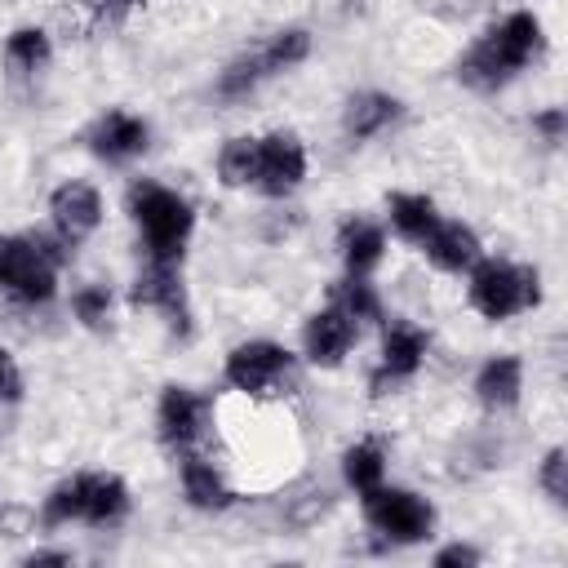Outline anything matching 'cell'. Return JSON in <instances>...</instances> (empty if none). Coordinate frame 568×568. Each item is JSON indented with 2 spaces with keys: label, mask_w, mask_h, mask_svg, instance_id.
<instances>
[{
  "label": "cell",
  "mask_w": 568,
  "mask_h": 568,
  "mask_svg": "<svg viewBox=\"0 0 568 568\" xmlns=\"http://www.w3.org/2000/svg\"><path fill=\"white\" fill-rule=\"evenodd\" d=\"M395 111H399L395 98H386V93H359V98H351L346 129H351V138H373L386 120H395Z\"/></svg>",
  "instance_id": "19"
},
{
  "label": "cell",
  "mask_w": 568,
  "mask_h": 568,
  "mask_svg": "<svg viewBox=\"0 0 568 568\" xmlns=\"http://www.w3.org/2000/svg\"><path fill=\"white\" fill-rule=\"evenodd\" d=\"M475 559H479V550H470V546H448V550H439V555H435V564H439V568H457V564L466 568V564H475Z\"/></svg>",
  "instance_id": "32"
},
{
  "label": "cell",
  "mask_w": 568,
  "mask_h": 568,
  "mask_svg": "<svg viewBox=\"0 0 568 568\" xmlns=\"http://www.w3.org/2000/svg\"><path fill=\"white\" fill-rule=\"evenodd\" d=\"M306 49H311V36L293 27V31H280V36L262 49V62H266V71H284V67L302 62V58H306Z\"/></svg>",
  "instance_id": "24"
},
{
  "label": "cell",
  "mask_w": 568,
  "mask_h": 568,
  "mask_svg": "<svg viewBox=\"0 0 568 568\" xmlns=\"http://www.w3.org/2000/svg\"><path fill=\"white\" fill-rule=\"evenodd\" d=\"M422 355H426V333H417V328H408V324H395V328L386 333L382 373L373 377V386H382L386 377H390V382H395V377H408V373L422 364Z\"/></svg>",
  "instance_id": "15"
},
{
  "label": "cell",
  "mask_w": 568,
  "mask_h": 568,
  "mask_svg": "<svg viewBox=\"0 0 568 568\" xmlns=\"http://www.w3.org/2000/svg\"><path fill=\"white\" fill-rule=\"evenodd\" d=\"M129 4H133V0H129Z\"/></svg>",
  "instance_id": "35"
},
{
  "label": "cell",
  "mask_w": 568,
  "mask_h": 568,
  "mask_svg": "<svg viewBox=\"0 0 568 568\" xmlns=\"http://www.w3.org/2000/svg\"><path fill=\"white\" fill-rule=\"evenodd\" d=\"M337 306H342L351 320H377V293H373L359 275L337 288Z\"/></svg>",
  "instance_id": "26"
},
{
  "label": "cell",
  "mask_w": 568,
  "mask_h": 568,
  "mask_svg": "<svg viewBox=\"0 0 568 568\" xmlns=\"http://www.w3.org/2000/svg\"><path fill=\"white\" fill-rule=\"evenodd\" d=\"M129 204H133V217L151 244V257L155 262H178L182 257V240L191 231V204L178 200L173 191L155 186V182H138L129 191Z\"/></svg>",
  "instance_id": "2"
},
{
  "label": "cell",
  "mask_w": 568,
  "mask_h": 568,
  "mask_svg": "<svg viewBox=\"0 0 568 568\" xmlns=\"http://www.w3.org/2000/svg\"><path fill=\"white\" fill-rule=\"evenodd\" d=\"M364 515L377 532L395 537V541H422L430 532V506L404 488H368L364 493Z\"/></svg>",
  "instance_id": "4"
},
{
  "label": "cell",
  "mask_w": 568,
  "mask_h": 568,
  "mask_svg": "<svg viewBox=\"0 0 568 568\" xmlns=\"http://www.w3.org/2000/svg\"><path fill=\"white\" fill-rule=\"evenodd\" d=\"M106 311H111V293H106V288H80V293H75V315H80L89 328L106 324Z\"/></svg>",
  "instance_id": "29"
},
{
  "label": "cell",
  "mask_w": 568,
  "mask_h": 568,
  "mask_svg": "<svg viewBox=\"0 0 568 568\" xmlns=\"http://www.w3.org/2000/svg\"><path fill=\"white\" fill-rule=\"evenodd\" d=\"M31 244H36V253H40L49 266H62V262H67V244H71V240H67V235H62V240H53V235H31Z\"/></svg>",
  "instance_id": "31"
},
{
  "label": "cell",
  "mask_w": 568,
  "mask_h": 568,
  "mask_svg": "<svg viewBox=\"0 0 568 568\" xmlns=\"http://www.w3.org/2000/svg\"><path fill=\"white\" fill-rule=\"evenodd\" d=\"M382 231L373 226V222H346L342 226V253H346V266H351V275H364V271H373L377 262H382Z\"/></svg>",
  "instance_id": "17"
},
{
  "label": "cell",
  "mask_w": 568,
  "mask_h": 568,
  "mask_svg": "<svg viewBox=\"0 0 568 568\" xmlns=\"http://www.w3.org/2000/svg\"><path fill=\"white\" fill-rule=\"evenodd\" d=\"M27 564H31V568H36V564H71V555H62V550H44V555H31Z\"/></svg>",
  "instance_id": "34"
},
{
  "label": "cell",
  "mask_w": 568,
  "mask_h": 568,
  "mask_svg": "<svg viewBox=\"0 0 568 568\" xmlns=\"http://www.w3.org/2000/svg\"><path fill=\"white\" fill-rule=\"evenodd\" d=\"M18 395H22V373L9 359V351L0 346V399H18Z\"/></svg>",
  "instance_id": "30"
},
{
  "label": "cell",
  "mask_w": 568,
  "mask_h": 568,
  "mask_svg": "<svg viewBox=\"0 0 568 568\" xmlns=\"http://www.w3.org/2000/svg\"><path fill=\"white\" fill-rule=\"evenodd\" d=\"M262 75H271L266 71V62H262V53H253V58H240V62H231L226 71H222V80H217V93L222 98H240V93H248Z\"/></svg>",
  "instance_id": "25"
},
{
  "label": "cell",
  "mask_w": 568,
  "mask_h": 568,
  "mask_svg": "<svg viewBox=\"0 0 568 568\" xmlns=\"http://www.w3.org/2000/svg\"><path fill=\"white\" fill-rule=\"evenodd\" d=\"M217 173L226 186H244L257 178V138H231L217 155Z\"/></svg>",
  "instance_id": "21"
},
{
  "label": "cell",
  "mask_w": 568,
  "mask_h": 568,
  "mask_svg": "<svg viewBox=\"0 0 568 568\" xmlns=\"http://www.w3.org/2000/svg\"><path fill=\"white\" fill-rule=\"evenodd\" d=\"M4 53H9L13 67L36 71V67L49 62V40H44V31H36V27H22V31L9 36V49H4Z\"/></svg>",
  "instance_id": "23"
},
{
  "label": "cell",
  "mask_w": 568,
  "mask_h": 568,
  "mask_svg": "<svg viewBox=\"0 0 568 568\" xmlns=\"http://www.w3.org/2000/svg\"><path fill=\"white\" fill-rule=\"evenodd\" d=\"M67 519H80V479L62 484V488L44 501V524H67Z\"/></svg>",
  "instance_id": "27"
},
{
  "label": "cell",
  "mask_w": 568,
  "mask_h": 568,
  "mask_svg": "<svg viewBox=\"0 0 568 568\" xmlns=\"http://www.w3.org/2000/svg\"><path fill=\"white\" fill-rule=\"evenodd\" d=\"M284 368H288V351L275 346V342H248V346H235L231 359H226V377H231V386H235V390H248V395L266 390Z\"/></svg>",
  "instance_id": "7"
},
{
  "label": "cell",
  "mask_w": 568,
  "mask_h": 568,
  "mask_svg": "<svg viewBox=\"0 0 568 568\" xmlns=\"http://www.w3.org/2000/svg\"><path fill=\"white\" fill-rule=\"evenodd\" d=\"M541 49V22L532 13H510L501 27H493L470 58L462 62V80L475 89H497L510 71H519Z\"/></svg>",
  "instance_id": "1"
},
{
  "label": "cell",
  "mask_w": 568,
  "mask_h": 568,
  "mask_svg": "<svg viewBox=\"0 0 568 568\" xmlns=\"http://www.w3.org/2000/svg\"><path fill=\"white\" fill-rule=\"evenodd\" d=\"M475 390H479V399H484L488 408H510V404L519 399V359H515V355L488 359V364L479 368V377H475Z\"/></svg>",
  "instance_id": "16"
},
{
  "label": "cell",
  "mask_w": 568,
  "mask_h": 568,
  "mask_svg": "<svg viewBox=\"0 0 568 568\" xmlns=\"http://www.w3.org/2000/svg\"><path fill=\"white\" fill-rule=\"evenodd\" d=\"M133 302H138V306H160V311L173 315L178 328H186V302H182V284H178L173 262H155V257H151V266H146V271L138 275V284H133Z\"/></svg>",
  "instance_id": "9"
},
{
  "label": "cell",
  "mask_w": 568,
  "mask_h": 568,
  "mask_svg": "<svg viewBox=\"0 0 568 568\" xmlns=\"http://www.w3.org/2000/svg\"><path fill=\"white\" fill-rule=\"evenodd\" d=\"M346 484L359 488V493L382 484V448L377 444H355L346 453Z\"/></svg>",
  "instance_id": "22"
},
{
  "label": "cell",
  "mask_w": 568,
  "mask_h": 568,
  "mask_svg": "<svg viewBox=\"0 0 568 568\" xmlns=\"http://www.w3.org/2000/svg\"><path fill=\"white\" fill-rule=\"evenodd\" d=\"M390 222H395V231L404 235V240H426L430 231H435V222H439V213H435V204L426 200V195H395L390 200Z\"/></svg>",
  "instance_id": "18"
},
{
  "label": "cell",
  "mask_w": 568,
  "mask_h": 568,
  "mask_svg": "<svg viewBox=\"0 0 568 568\" xmlns=\"http://www.w3.org/2000/svg\"><path fill=\"white\" fill-rule=\"evenodd\" d=\"M541 288H537V271L528 266H510V262H484L470 275V302L479 315L488 320H506L524 306H537Z\"/></svg>",
  "instance_id": "3"
},
{
  "label": "cell",
  "mask_w": 568,
  "mask_h": 568,
  "mask_svg": "<svg viewBox=\"0 0 568 568\" xmlns=\"http://www.w3.org/2000/svg\"><path fill=\"white\" fill-rule=\"evenodd\" d=\"M422 244H426L430 262L444 266V271H462V266H470V262L479 257V240H475V231L462 226V222H435V231H430Z\"/></svg>",
  "instance_id": "14"
},
{
  "label": "cell",
  "mask_w": 568,
  "mask_h": 568,
  "mask_svg": "<svg viewBox=\"0 0 568 568\" xmlns=\"http://www.w3.org/2000/svg\"><path fill=\"white\" fill-rule=\"evenodd\" d=\"M200 422H204V399L182 390V386H169L160 399V435L173 448H186L200 435Z\"/></svg>",
  "instance_id": "11"
},
{
  "label": "cell",
  "mask_w": 568,
  "mask_h": 568,
  "mask_svg": "<svg viewBox=\"0 0 568 568\" xmlns=\"http://www.w3.org/2000/svg\"><path fill=\"white\" fill-rule=\"evenodd\" d=\"M532 124H537V129H541V133H546L550 142H559V138H564V111H559V106H550V111H541V115H537Z\"/></svg>",
  "instance_id": "33"
},
{
  "label": "cell",
  "mask_w": 568,
  "mask_h": 568,
  "mask_svg": "<svg viewBox=\"0 0 568 568\" xmlns=\"http://www.w3.org/2000/svg\"><path fill=\"white\" fill-rule=\"evenodd\" d=\"M351 337H355V320L342 306H328V311L311 315V324H306V355L315 364H337L346 355Z\"/></svg>",
  "instance_id": "10"
},
{
  "label": "cell",
  "mask_w": 568,
  "mask_h": 568,
  "mask_svg": "<svg viewBox=\"0 0 568 568\" xmlns=\"http://www.w3.org/2000/svg\"><path fill=\"white\" fill-rule=\"evenodd\" d=\"M541 488L555 501H568V457H564V448H550L546 453V462H541Z\"/></svg>",
  "instance_id": "28"
},
{
  "label": "cell",
  "mask_w": 568,
  "mask_h": 568,
  "mask_svg": "<svg viewBox=\"0 0 568 568\" xmlns=\"http://www.w3.org/2000/svg\"><path fill=\"white\" fill-rule=\"evenodd\" d=\"M98 217H102V200H98L93 186L67 182V186L53 191V222H58V231H62L67 240L89 235V231L98 226Z\"/></svg>",
  "instance_id": "8"
},
{
  "label": "cell",
  "mask_w": 568,
  "mask_h": 568,
  "mask_svg": "<svg viewBox=\"0 0 568 568\" xmlns=\"http://www.w3.org/2000/svg\"><path fill=\"white\" fill-rule=\"evenodd\" d=\"M129 510V493L115 475H80V519L115 524Z\"/></svg>",
  "instance_id": "12"
},
{
  "label": "cell",
  "mask_w": 568,
  "mask_h": 568,
  "mask_svg": "<svg viewBox=\"0 0 568 568\" xmlns=\"http://www.w3.org/2000/svg\"><path fill=\"white\" fill-rule=\"evenodd\" d=\"M0 288H9L22 302H44L53 297V266L36 253L31 240L0 235Z\"/></svg>",
  "instance_id": "5"
},
{
  "label": "cell",
  "mask_w": 568,
  "mask_h": 568,
  "mask_svg": "<svg viewBox=\"0 0 568 568\" xmlns=\"http://www.w3.org/2000/svg\"><path fill=\"white\" fill-rule=\"evenodd\" d=\"M182 484H186V497L200 506V510H222L231 501L226 484L217 479V470L209 462H186L182 466Z\"/></svg>",
  "instance_id": "20"
},
{
  "label": "cell",
  "mask_w": 568,
  "mask_h": 568,
  "mask_svg": "<svg viewBox=\"0 0 568 568\" xmlns=\"http://www.w3.org/2000/svg\"><path fill=\"white\" fill-rule=\"evenodd\" d=\"M306 173V155H302V142L293 133H271L257 142V186L266 195H288Z\"/></svg>",
  "instance_id": "6"
},
{
  "label": "cell",
  "mask_w": 568,
  "mask_h": 568,
  "mask_svg": "<svg viewBox=\"0 0 568 568\" xmlns=\"http://www.w3.org/2000/svg\"><path fill=\"white\" fill-rule=\"evenodd\" d=\"M142 146H146V124L133 120V115H124V111L102 115L98 129H93V151H98L102 160H129V155H138Z\"/></svg>",
  "instance_id": "13"
}]
</instances>
